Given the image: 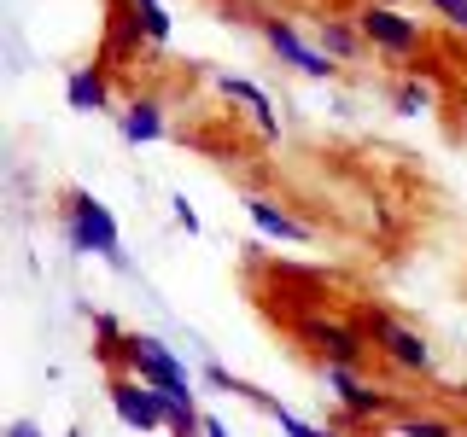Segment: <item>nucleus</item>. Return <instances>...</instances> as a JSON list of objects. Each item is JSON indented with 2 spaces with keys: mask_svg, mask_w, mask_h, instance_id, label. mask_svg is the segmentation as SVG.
Masks as SVG:
<instances>
[{
  "mask_svg": "<svg viewBox=\"0 0 467 437\" xmlns=\"http://www.w3.org/2000/svg\"><path fill=\"white\" fill-rule=\"evenodd\" d=\"M216 94H223L228 106H240L245 117H252L263 140H281V123H275V106H269V94H263V87H257L252 76H228V70H216Z\"/></svg>",
  "mask_w": 467,
  "mask_h": 437,
  "instance_id": "9",
  "label": "nucleus"
},
{
  "mask_svg": "<svg viewBox=\"0 0 467 437\" xmlns=\"http://www.w3.org/2000/svg\"><path fill=\"white\" fill-rule=\"evenodd\" d=\"M58 228H65V245L77 257H99V262H111L117 274H129V251H123V233H117V216L94 193L70 187L65 204H58Z\"/></svg>",
  "mask_w": 467,
  "mask_h": 437,
  "instance_id": "1",
  "label": "nucleus"
},
{
  "mask_svg": "<svg viewBox=\"0 0 467 437\" xmlns=\"http://www.w3.org/2000/svg\"><path fill=\"white\" fill-rule=\"evenodd\" d=\"M129 6H158V0H129Z\"/></svg>",
  "mask_w": 467,
  "mask_h": 437,
  "instance_id": "23",
  "label": "nucleus"
},
{
  "mask_svg": "<svg viewBox=\"0 0 467 437\" xmlns=\"http://www.w3.org/2000/svg\"><path fill=\"white\" fill-rule=\"evenodd\" d=\"M257 402L269 408V420H275V426H281V437H327L321 426H310V420H298V414H292L286 402H275V397H257Z\"/></svg>",
  "mask_w": 467,
  "mask_h": 437,
  "instance_id": "16",
  "label": "nucleus"
},
{
  "mask_svg": "<svg viewBox=\"0 0 467 437\" xmlns=\"http://www.w3.org/2000/svg\"><path fill=\"white\" fill-rule=\"evenodd\" d=\"M257 36L269 41V53L281 58V65H292L298 76H310V82H333V76H339V65H333L316 41H304V29L292 24V18H281V12H263V18H257Z\"/></svg>",
  "mask_w": 467,
  "mask_h": 437,
  "instance_id": "4",
  "label": "nucleus"
},
{
  "mask_svg": "<svg viewBox=\"0 0 467 437\" xmlns=\"http://www.w3.org/2000/svg\"><path fill=\"white\" fill-rule=\"evenodd\" d=\"M123 373H135L140 385H152V391H170V397H199L193 373L182 368V356H175L158 332H129L123 339Z\"/></svg>",
  "mask_w": 467,
  "mask_h": 437,
  "instance_id": "2",
  "label": "nucleus"
},
{
  "mask_svg": "<svg viewBox=\"0 0 467 437\" xmlns=\"http://www.w3.org/2000/svg\"><path fill=\"white\" fill-rule=\"evenodd\" d=\"M123 18H129V29H135V41H152V47H164V41L175 36V18H170L164 0H158V6H129Z\"/></svg>",
  "mask_w": 467,
  "mask_h": 437,
  "instance_id": "14",
  "label": "nucleus"
},
{
  "mask_svg": "<svg viewBox=\"0 0 467 437\" xmlns=\"http://www.w3.org/2000/svg\"><path fill=\"white\" fill-rule=\"evenodd\" d=\"M106 397H111V414L123 420L129 432H170V420H164V391H152V385H140L135 373H111V385H106Z\"/></svg>",
  "mask_w": 467,
  "mask_h": 437,
  "instance_id": "7",
  "label": "nucleus"
},
{
  "mask_svg": "<svg viewBox=\"0 0 467 437\" xmlns=\"http://www.w3.org/2000/svg\"><path fill=\"white\" fill-rule=\"evenodd\" d=\"M327 437H339V432H327Z\"/></svg>",
  "mask_w": 467,
  "mask_h": 437,
  "instance_id": "24",
  "label": "nucleus"
},
{
  "mask_svg": "<svg viewBox=\"0 0 467 437\" xmlns=\"http://www.w3.org/2000/svg\"><path fill=\"white\" fill-rule=\"evenodd\" d=\"M357 29H362V41H368L374 53H391V58H415L420 47H427V29H420L409 12H398V6H362L357 12Z\"/></svg>",
  "mask_w": 467,
  "mask_h": 437,
  "instance_id": "6",
  "label": "nucleus"
},
{
  "mask_svg": "<svg viewBox=\"0 0 467 437\" xmlns=\"http://www.w3.org/2000/svg\"><path fill=\"white\" fill-rule=\"evenodd\" d=\"M199 379H204V385H211V391H228V397H252V402L263 397V391H252V385H245V379H234L228 368H216V361H204V373H199Z\"/></svg>",
  "mask_w": 467,
  "mask_h": 437,
  "instance_id": "17",
  "label": "nucleus"
},
{
  "mask_svg": "<svg viewBox=\"0 0 467 437\" xmlns=\"http://www.w3.org/2000/svg\"><path fill=\"white\" fill-rule=\"evenodd\" d=\"M398 437H456L444 420H398Z\"/></svg>",
  "mask_w": 467,
  "mask_h": 437,
  "instance_id": "19",
  "label": "nucleus"
},
{
  "mask_svg": "<svg viewBox=\"0 0 467 437\" xmlns=\"http://www.w3.org/2000/svg\"><path fill=\"white\" fill-rule=\"evenodd\" d=\"M117 135L129 146H158L164 140V99L158 94H135L123 111H117Z\"/></svg>",
  "mask_w": 467,
  "mask_h": 437,
  "instance_id": "11",
  "label": "nucleus"
},
{
  "mask_svg": "<svg viewBox=\"0 0 467 437\" xmlns=\"http://www.w3.org/2000/svg\"><path fill=\"white\" fill-rule=\"evenodd\" d=\"M204 437H234V432L223 426V420H211V414H204Z\"/></svg>",
  "mask_w": 467,
  "mask_h": 437,
  "instance_id": "22",
  "label": "nucleus"
},
{
  "mask_svg": "<svg viewBox=\"0 0 467 437\" xmlns=\"http://www.w3.org/2000/svg\"><path fill=\"white\" fill-rule=\"evenodd\" d=\"M0 437H47V432H41L36 420H6V432H0Z\"/></svg>",
  "mask_w": 467,
  "mask_h": 437,
  "instance_id": "21",
  "label": "nucleus"
},
{
  "mask_svg": "<svg viewBox=\"0 0 467 437\" xmlns=\"http://www.w3.org/2000/svg\"><path fill=\"white\" fill-rule=\"evenodd\" d=\"M170 216H175V228H182L187 239H193V233L204 228V222H199V210H193V204H187V193H175V198H170Z\"/></svg>",
  "mask_w": 467,
  "mask_h": 437,
  "instance_id": "18",
  "label": "nucleus"
},
{
  "mask_svg": "<svg viewBox=\"0 0 467 437\" xmlns=\"http://www.w3.org/2000/svg\"><path fill=\"white\" fill-rule=\"evenodd\" d=\"M362 332H368L374 356H386L398 373H420V379L432 373V344L420 339L415 327H403L398 315H386V310H368V315H362Z\"/></svg>",
  "mask_w": 467,
  "mask_h": 437,
  "instance_id": "3",
  "label": "nucleus"
},
{
  "mask_svg": "<svg viewBox=\"0 0 467 437\" xmlns=\"http://www.w3.org/2000/svg\"><path fill=\"white\" fill-rule=\"evenodd\" d=\"M316 47L333 58V65H357L362 58V47H368V41H362V29H357V18H316Z\"/></svg>",
  "mask_w": 467,
  "mask_h": 437,
  "instance_id": "13",
  "label": "nucleus"
},
{
  "mask_svg": "<svg viewBox=\"0 0 467 437\" xmlns=\"http://www.w3.org/2000/svg\"><path fill=\"white\" fill-rule=\"evenodd\" d=\"M391 111H398V117H427V111H432V87H420V76L398 82V94H391Z\"/></svg>",
  "mask_w": 467,
  "mask_h": 437,
  "instance_id": "15",
  "label": "nucleus"
},
{
  "mask_svg": "<svg viewBox=\"0 0 467 437\" xmlns=\"http://www.w3.org/2000/svg\"><path fill=\"white\" fill-rule=\"evenodd\" d=\"M65 106L82 111V117L111 111V82H106V70H99V65H77V70H70V76H65Z\"/></svg>",
  "mask_w": 467,
  "mask_h": 437,
  "instance_id": "12",
  "label": "nucleus"
},
{
  "mask_svg": "<svg viewBox=\"0 0 467 437\" xmlns=\"http://www.w3.org/2000/svg\"><path fill=\"white\" fill-rule=\"evenodd\" d=\"M427 6H432L450 29H462V36H467V0H427Z\"/></svg>",
  "mask_w": 467,
  "mask_h": 437,
  "instance_id": "20",
  "label": "nucleus"
},
{
  "mask_svg": "<svg viewBox=\"0 0 467 437\" xmlns=\"http://www.w3.org/2000/svg\"><path fill=\"white\" fill-rule=\"evenodd\" d=\"M245 216H252V228L263 233V239H275V245H310L316 233L298 222V216L286 210V204H275V198H263V193H252L245 198Z\"/></svg>",
  "mask_w": 467,
  "mask_h": 437,
  "instance_id": "10",
  "label": "nucleus"
},
{
  "mask_svg": "<svg viewBox=\"0 0 467 437\" xmlns=\"http://www.w3.org/2000/svg\"><path fill=\"white\" fill-rule=\"evenodd\" d=\"M298 344L316 356V368L321 361H339V368H362L368 361V332L362 327H350V320H333V315H310L298 327Z\"/></svg>",
  "mask_w": 467,
  "mask_h": 437,
  "instance_id": "5",
  "label": "nucleus"
},
{
  "mask_svg": "<svg viewBox=\"0 0 467 437\" xmlns=\"http://www.w3.org/2000/svg\"><path fill=\"white\" fill-rule=\"evenodd\" d=\"M321 391L357 420H374V414H391V391L368 385L357 368H339V361H321Z\"/></svg>",
  "mask_w": 467,
  "mask_h": 437,
  "instance_id": "8",
  "label": "nucleus"
}]
</instances>
